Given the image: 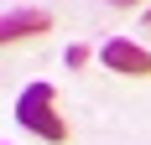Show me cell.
<instances>
[{"mask_svg":"<svg viewBox=\"0 0 151 145\" xmlns=\"http://www.w3.org/2000/svg\"><path fill=\"white\" fill-rule=\"evenodd\" d=\"M16 124L21 130H31V135H42V140H52V145H63L68 140V119L58 114V93H52V83H26L21 93H16Z\"/></svg>","mask_w":151,"mask_h":145,"instance_id":"6da1fadb","label":"cell"},{"mask_svg":"<svg viewBox=\"0 0 151 145\" xmlns=\"http://www.w3.org/2000/svg\"><path fill=\"white\" fill-rule=\"evenodd\" d=\"M99 57H104V68L120 72V78H151V52L141 42H130V36H109Z\"/></svg>","mask_w":151,"mask_h":145,"instance_id":"7a4b0ae2","label":"cell"},{"mask_svg":"<svg viewBox=\"0 0 151 145\" xmlns=\"http://www.w3.org/2000/svg\"><path fill=\"white\" fill-rule=\"evenodd\" d=\"M52 26V16L47 11H11L0 21V42H21V36H42Z\"/></svg>","mask_w":151,"mask_h":145,"instance_id":"3957f363","label":"cell"},{"mask_svg":"<svg viewBox=\"0 0 151 145\" xmlns=\"http://www.w3.org/2000/svg\"><path fill=\"white\" fill-rule=\"evenodd\" d=\"M83 62H89V47L73 42V47H68V68H83Z\"/></svg>","mask_w":151,"mask_h":145,"instance_id":"277c9868","label":"cell"},{"mask_svg":"<svg viewBox=\"0 0 151 145\" xmlns=\"http://www.w3.org/2000/svg\"><path fill=\"white\" fill-rule=\"evenodd\" d=\"M109 5H146V0H109Z\"/></svg>","mask_w":151,"mask_h":145,"instance_id":"5b68a950","label":"cell"}]
</instances>
